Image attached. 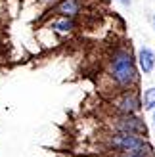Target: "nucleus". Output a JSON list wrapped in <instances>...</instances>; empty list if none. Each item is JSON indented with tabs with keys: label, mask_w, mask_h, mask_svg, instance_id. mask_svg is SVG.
<instances>
[{
	"label": "nucleus",
	"mask_w": 155,
	"mask_h": 157,
	"mask_svg": "<svg viewBox=\"0 0 155 157\" xmlns=\"http://www.w3.org/2000/svg\"><path fill=\"white\" fill-rule=\"evenodd\" d=\"M107 75L113 81V84L121 90L136 88L140 82V71L136 65V58L130 46H119L109 56L107 63Z\"/></svg>",
	"instance_id": "f257e3e1"
},
{
	"label": "nucleus",
	"mask_w": 155,
	"mask_h": 157,
	"mask_svg": "<svg viewBox=\"0 0 155 157\" xmlns=\"http://www.w3.org/2000/svg\"><path fill=\"white\" fill-rule=\"evenodd\" d=\"M105 146L109 151H130V150H151L149 136L130 134V132H111L105 136Z\"/></svg>",
	"instance_id": "f03ea898"
},
{
	"label": "nucleus",
	"mask_w": 155,
	"mask_h": 157,
	"mask_svg": "<svg viewBox=\"0 0 155 157\" xmlns=\"http://www.w3.org/2000/svg\"><path fill=\"white\" fill-rule=\"evenodd\" d=\"M111 104L117 115H140L142 111V96L136 88L121 90Z\"/></svg>",
	"instance_id": "7ed1b4c3"
},
{
	"label": "nucleus",
	"mask_w": 155,
	"mask_h": 157,
	"mask_svg": "<svg viewBox=\"0 0 155 157\" xmlns=\"http://www.w3.org/2000/svg\"><path fill=\"white\" fill-rule=\"evenodd\" d=\"M113 132H130V134H142L149 136L148 124L140 115H117L111 121Z\"/></svg>",
	"instance_id": "20e7f679"
},
{
	"label": "nucleus",
	"mask_w": 155,
	"mask_h": 157,
	"mask_svg": "<svg viewBox=\"0 0 155 157\" xmlns=\"http://www.w3.org/2000/svg\"><path fill=\"white\" fill-rule=\"evenodd\" d=\"M136 65L144 75H151L155 69V50L149 46H142L136 56Z\"/></svg>",
	"instance_id": "39448f33"
},
{
	"label": "nucleus",
	"mask_w": 155,
	"mask_h": 157,
	"mask_svg": "<svg viewBox=\"0 0 155 157\" xmlns=\"http://www.w3.org/2000/svg\"><path fill=\"white\" fill-rule=\"evenodd\" d=\"M82 10V0H59L54 4V12L59 17H77Z\"/></svg>",
	"instance_id": "423d86ee"
},
{
	"label": "nucleus",
	"mask_w": 155,
	"mask_h": 157,
	"mask_svg": "<svg viewBox=\"0 0 155 157\" xmlns=\"http://www.w3.org/2000/svg\"><path fill=\"white\" fill-rule=\"evenodd\" d=\"M75 29V21L71 17H59L52 23V31L54 33H59V35H67Z\"/></svg>",
	"instance_id": "0eeeda50"
},
{
	"label": "nucleus",
	"mask_w": 155,
	"mask_h": 157,
	"mask_svg": "<svg viewBox=\"0 0 155 157\" xmlns=\"http://www.w3.org/2000/svg\"><path fill=\"white\" fill-rule=\"evenodd\" d=\"M140 96H142V109L144 111H153L155 109V86L146 88Z\"/></svg>",
	"instance_id": "6e6552de"
},
{
	"label": "nucleus",
	"mask_w": 155,
	"mask_h": 157,
	"mask_svg": "<svg viewBox=\"0 0 155 157\" xmlns=\"http://www.w3.org/2000/svg\"><path fill=\"white\" fill-rule=\"evenodd\" d=\"M109 157H155V150H130V151H113Z\"/></svg>",
	"instance_id": "1a4fd4ad"
},
{
	"label": "nucleus",
	"mask_w": 155,
	"mask_h": 157,
	"mask_svg": "<svg viewBox=\"0 0 155 157\" xmlns=\"http://www.w3.org/2000/svg\"><path fill=\"white\" fill-rule=\"evenodd\" d=\"M40 4H46V6H54L56 2H59V0H38Z\"/></svg>",
	"instance_id": "9d476101"
},
{
	"label": "nucleus",
	"mask_w": 155,
	"mask_h": 157,
	"mask_svg": "<svg viewBox=\"0 0 155 157\" xmlns=\"http://www.w3.org/2000/svg\"><path fill=\"white\" fill-rule=\"evenodd\" d=\"M121 4H125V6H130V0H119Z\"/></svg>",
	"instance_id": "9b49d317"
},
{
	"label": "nucleus",
	"mask_w": 155,
	"mask_h": 157,
	"mask_svg": "<svg viewBox=\"0 0 155 157\" xmlns=\"http://www.w3.org/2000/svg\"><path fill=\"white\" fill-rule=\"evenodd\" d=\"M153 127H155V109H153Z\"/></svg>",
	"instance_id": "f8f14e48"
},
{
	"label": "nucleus",
	"mask_w": 155,
	"mask_h": 157,
	"mask_svg": "<svg viewBox=\"0 0 155 157\" xmlns=\"http://www.w3.org/2000/svg\"><path fill=\"white\" fill-rule=\"evenodd\" d=\"M153 31H155V15H153Z\"/></svg>",
	"instance_id": "ddd939ff"
}]
</instances>
